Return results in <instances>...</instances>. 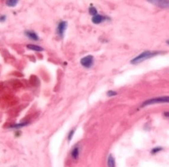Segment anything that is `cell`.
Returning <instances> with one entry per match:
<instances>
[{
  "instance_id": "9c48e42d",
  "label": "cell",
  "mask_w": 169,
  "mask_h": 167,
  "mask_svg": "<svg viewBox=\"0 0 169 167\" xmlns=\"http://www.w3.org/2000/svg\"><path fill=\"white\" fill-rule=\"evenodd\" d=\"M108 167H116V160H115V158L113 157L112 154L109 155L108 158Z\"/></svg>"
},
{
  "instance_id": "3957f363",
  "label": "cell",
  "mask_w": 169,
  "mask_h": 167,
  "mask_svg": "<svg viewBox=\"0 0 169 167\" xmlns=\"http://www.w3.org/2000/svg\"><path fill=\"white\" fill-rule=\"evenodd\" d=\"M80 64L82 67L86 68V69H90L94 64V58L91 55L84 56L80 60Z\"/></svg>"
},
{
  "instance_id": "e0dca14e",
  "label": "cell",
  "mask_w": 169,
  "mask_h": 167,
  "mask_svg": "<svg viewBox=\"0 0 169 167\" xmlns=\"http://www.w3.org/2000/svg\"><path fill=\"white\" fill-rule=\"evenodd\" d=\"M6 18H7V16H6L5 15H1V17H0V21H1V22H4V21L6 20Z\"/></svg>"
},
{
  "instance_id": "7c38bea8",
  "label": "cell",
  "mask_w": 169,
  "mask_h": 167,
  "mask_svg": "<svg viewBox=\"0 0 169 167\" xmlns=\"http://www.w3.org/2000/svg\"><path fill=\"white\" fill-rule=\"evenodd\" d=\"M18 2H19L18 0H7V1H6L5 4L8 7H15L18 4Z\"/></svg>"
},
{
  "instance_id": "d6986e66",
  "label": "cell",
  "mask_w": 169,
  "mask_h": 167,
  "mask_svg": "<svg viewBox=\"0 0 169 167\" xmlns=\"http://www.w3.org/2000/svg\"><path fill=\"white\" fill-rule=\"evenodd\" d=\"M166 43H168V45H169V40H167V41H166Z\"/></svg>"
},
{
  "instance_id": "2e32d148",
  "label": "cell",
  "mask_w": 169,
  "mask_h": 167,
  "mask_svg": "<svg viewBox=\"0 0 169 167\" xmlns=\"http://www.w3.org/2000/svg\"><path fill=\"white\" fill-rule=\"evenodd\" d=\"M75 133V130H72L70 132H69V135H68V141H70L72 139V138H73L74 136V134Z\"/></svg>"
},
{
  "instance_id": "5bb4252c",
  "label": "cell",
  "mask_w": 169,
  "mask_h": 167,
  "mask_svg": "<svg viewBox=\"0 0 169 167\" xmlns=\"http://www.w3.org/2000/svg\"><path fill=\"white\" fill-rule=\"evenodd\" d=\"M28 123L27 122H25V123H22V124H16V125H13L10 127V128H21V127H23L27 125Z\"/></svg>"
},
{
  "instance_id": "ac0fdd59",
  "label": "cell",
  "mask_w": 169,
  "mask_h": 167,
  "mask_svg": "<svg viewBox=\"0 0 169 167\" xmlns=\"http://www.w3.org/2000/svg\"><path fill=\"white\" fill-rule=\"evenodd\" d=\"M164 117H165L166 119H169V111H165L163 113Z\"/></svg>"
},
{
  "instance_id": "277c9868",
  "label": "cell",
  "mask_w": 169,
  "mask_h": 167,
  "mask_svg": "<svg viewBox=\"0 0 169 167\" xmlns=\"http://www.w3.org/2000/svg\"><path fill=\"white\" fill-rule=\"evenodd\" d=\"M68 27V23L66 21H62L60 23L58 24L57 27V33L59 37L63 38L64 36V33L66 32V29Z\"/></svg>"
},
{
  "instance_id": "30bf717a",
  "label": "cell",
  "mask_w": 169,
  "mask_h": 167,
  "mask_svg": "<svg viewBox=\"0 0 169 167\" xmlns=\"http://www.w3.org/2000/svg\"><path fill=\"white\" fill-rule=\"evenodd\" d=\"M27 48L30 49V50L36 51V52H42V51L44 50L43 48L41 47V46H37V45H34V44H28L27 46Z\"/></svg>"
},
{
  "instance_id": "8fae6325",
  "label": "cell",
  "mask_w": 169,
  "mask_h": 167,
  "mask_svg": "<svg viewBox=\"0 0 169 167\" xmlns=\"http://www.w3.org/2000/svg\"><path fill=\"white\" fill-rule=\"evenodd\" d=\"M163 150V148L161 147H154V148H152V150H151V154L152 155H156L157 154V153H159L160 152L162 151Z\"/></svg>"
},
{
  "instance_id": "4fadbf2b",
  "label": "cell",
  "mask_w": 169,
  "mask_h": 167,
  "mask_svg": "<svg viewBox=\"0 0 169 167\" xmlns=\"http://www.w3.org/2000/svg\"><path fill=\"white\" fill-rule=\"evenodd\" d=\"M88 13L89 14L91 15V16H96V15L98 14V11L97 10H96V8L95 7H90L88 9Z\"/></svg>"
},
{
  "instance_id": "5b68a950",
  "label": "cell",
  "mask_w": 169,
  "mask_h": 167,
  "mask_svg": "<svg viewBox=\"0 0 169 167\" xmlns=\"http://www.w3.org/2000/svg\"><path fill=\"white\" fill-rule=\"evenodd\" d=\"M91 20L92 22H93V24H95V25H100V24L105 22V21H110V18L108 17V16H102V15H100L98 13L96 16H93Z\"/></svg>"
},
{
  "instance_id": "8992f818",
  "label": "cell",
  "mask_w": 169,
  "mask_h": 167,
  "mask_svg": "<svg viewBox=\"0 0 169 167\" xmlns=\"http://www.w3.org/2000/svg\"><path fill=\"white\" fill-rule=\"evenodd\" d=\"M148 1L161 8L169 9V0H149Z\"/></svg>"
},
{
  "instance_id": "7a4b0ae2",
  "label": "cell",
  "mask_w": 169,
  "mask_h": 167,
  "mask_svg": "<svg viewBox=\"0 0 169 167\" xmlns=\"http://www.w3.org/2000/svg\"><path fill=\"white\" fill-rule=\"evenodd\" d=\"M162 103H169V96H161V97L149 99V100L144 101V102L142 103L141 107V108H144V107L149 106V105H151Z\"/></svg>"
},
{
  "instance_id": "52a82bcc",
  "label": "cell",
  "mask_w": 169,
  "mask_h": 167,
  "mask_svg": "<svg viewBox=\"0 0 169 167\" xmlns=\"http://www.w3.org/2000/svg\"><path fill=\"white\" fill-rule=\"evenodd\" d=\"M25 35L27 37L29 38L30 40H35V41H38L39 40V37L38 35L36 33H35L34 31L31 30H26L25 31Z\"/></svg>"
},
{
  "instance_id": "9a60e30c",
  "label": "cell",
  "mask_w": 169,
  "mask_h": 167,
  "mask_svg": "<svg viewBox=\"0 0 169 167\" xmlns=\"http://www.w3.org/2000/svg\"><path fill=\"white\" fill-rule=\"evenodd\" d=\"M117 94H118V93L116 92V91H113V90H110V91H108V92H107V96H108V97H115V96H116Z\"/></svg>"
},
{
  "instance_id": "ba28073f",
  "label": "cell",
  "mask_w": 169,
  "mask_h": 167,
  "mask_svg": "<svg viewBox=\"0 0 169 167\" xmlns=\"http://www.w3.org/2000/svg\"><path fill=\"white\" fill-rule=\"evenodd\" d=\"M72 157L74 160H77L79 156V147L78 146H75L72 150Z\"/></svg>"
},
{
  "instance_id": "6da1fadb",
  "label": "cell",
  "mask_w": 169,
  "mask_h": 167,
  "mask_svg": "<svg viewBox=\"0 0 169 167\" xmlns=\"http://www.w3.org/2000/svg\"><path fill=\"white\" fill-rule=\"evenodd\" d=\"M163 53H165V52H161V51H152H152L146 50L143 52L142 53L139 54L138 55H137L133 59L131 60L130 63L132 64H133V65H137V64H141V63L149 59V58H154V57L157 56V55H160Z\"/></svg>"
}]
</instances>
